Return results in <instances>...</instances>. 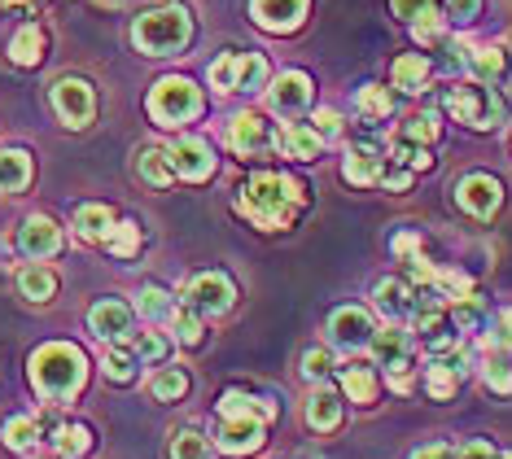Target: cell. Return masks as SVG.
Returning <instances> with one entry per match:
<instances>
[{"mask_svg":"<svg viewBox=\"0 0 512 459\" xmlns=\"http://www.w3.org/2000/svg\"><path fill=\"white\" fill-rule=\"evenodd\" d=\"M302 206V188L298 180H289V175H276V171H259L246 180V193H241V210L263 223V228H285L289 219L298 215Z\"/></svg>","mask_w":512,"mask_h":459,"instance_id":"6da1fadb","label":"cell"},{"mask_svg":"<svg viewBox=\"0 0 512 459\" xmlns=\"http://www.w3.org/2000/svg\"><path fill=\"white\" fill-rule=\"evenodd\" d=\"M31 376H36V390L44 398H57V403H66V398L79 394V385H84V355H79L75 346H44L36 350V359H31Z\"/></svg>","mask_w":512,"mask_h":459,"instance_id":"7a4b0ae2","label":"cell"},{"mask_svg":"<svg viewBox=\"0 0 512 459\" xmlns=\"http://www.w3.org/2000/svg\"><path fill=\"white\" fill-rule=\"evenodd\" d=\"M193 35V22H189V9L184 5H162V9H149V14L136 18L132 27V40L136 49L154 53V57H171L189 44Z\"/></svg>","mask_w":512,"mask_h":459,"instance_id":"3957f363","label":"cell"},{"mask_svg":"<svg viewBox=\"0 0 512 459\" xmlns=\"http://www.w3.org/2000/svg\"><path fill=\"white\" fill-rule=\"evenodd\" d=\"M219 416H224V429H219V446L228 455H250L263 438V420L272 416V407L254 403L246 394H224L219 403Z\"/></svg>","mask_w":512,"mask_h":459,"instance_id":"277c9868","label":"cell"},{"mask_svg":"<svg viewBox=\"0 0 512 459\" xmlns=\"http://www.w3.org/2000/svg\"><path fill=\"white\" fill-rule=\"evenodd\" d=\"M447 110L456 114L460 123H469V127H482V132H491V127L504 123V114H508V105L504 97L491 88V84H464V88H451V97H447Z\"/></svg>","mask_w":512,"mask_h":459,"instance_id":"5b68a950","label":"cell"},{"mask_svg":"<svg viewBox=\"0 0 512 459\" xmlns=\"http://www.w3.org/2000/svg\"><path fill=\"white\" fill-rule=\"evenodd\" d=\"M202 110V97L189 79H162L149 92V114L162 123V127H176V123H189L193 114Z\"/></svg>","mask_w":512,"mask_h":459,"instance_id":"8992f818","label":"cell"},{"mask_svg":"<svg viewBox=\"0 0 512 459\" xmlns=\"http://www.w3.org/2000/svg\"><path fill=\"white\" fill-rule=\"evenodd\" d=\"M211 84L224 92H259L267 84V62L259 53H224L211 66Z\"/></svg>","mask_w":512,"mask_h":459,"instance_id":"52a82bcc","label":"cell"},{"mask_svg":"<svg viewBox=\"0 0 512 459\" xmlns=\"http://www.w3.org/2000/svg\"><path fill=\"white\" fill-rule=\"evenodd\" d=\"M53 105H57V114H62L66 127H88L92 114H97V97H92V88L84 79H57Z\"/></svg>","mask_w":512,"mask_h":459,"instance_id":"ba28073f","label":"cell"},{"mask_svg":"<svg viewBox=\"0 0 512 459\" xmlns=\"http://www.w3.org/2000/svg\"><path fill=\"white\" fill-rule=\"evenodd\" d=\"M228 145H232V153H241V158H259V153L276 145V136H272V127H267V119L241 114V119L228 127Z\"/></svg>","mask_w":512,"mask_h":459,"instance_id":"9c48e42d","label":"cell"},{"mask_svg":"<svg viewBox=\"0 0 512 459\" xmlns=\"http://www.w3.org/2000/svg\"><path fill=\"white\" fill-rule=\"evenodd\" d=\"M18 250L27 254V258H53L57 250H62V232H57L53 219L31 215V219L18 228Z\"/></svg>","mask_w":512,"mask_h":459,"instance_id":"30bf717a","label":"cell"},{"mask_svg":"<svg viewBox=\"0 0 512 459\" xmlns=\"http://www.w3.org/2000/svg\"><path fill=\"white\" fill-rule=\"evenodd\" d=\"M499 197H504V188L491 175H464L460 180V206L477 219H491L499 210Z\"/></svg>","mask_w":512,"mask_h":459,"instance_id":"8fae6325","label":"cell"},{"mask_svg":"<svg viewBox=\"0 0 512 459\" xmlns=\"http://www.w3.org/2000/svg\"><path fill=\"white\" fill-rule=\"evenodd\" d=\"M184 298H189V311H228L237 293H232L228 276H197L189 280Z\"/></svg>","mask_w":512,"mask_h":459,"instance_id":"7c38bea8","label":"cell"},{"mask_svg":"<svg viewBox=\"0 0 512 459\" xmlns=\"http://www.w3.org/2000/svg\"><path fill=\"white\" fill-rule=\"evenodd\" d=\"M329 333H333L337 346L359 350V346H368L372 341V320H368V311H359V306H342V311H333Z\"/></svg>","mask_w":512,"mask_h":459,"instance_id":"4fadbf2b","label":"cell"},{"mask_svg":"<svg viewBox=\"0 0 512 459\" xmlns=\"http://www.w3.org/2000/svg\"><path fill=\"white\" fill-rule=\"evenodd\" d=\"M250 14L267 31H289L307 14V0H250Z\"/></svg>","mask_w":512,"mask_h":459,"instance_id":"5bb4252c","label":"cell"},{"mask_svg":"<svg viewBox=\"0 0 512 459\" xmlns=\"http://www.w3.org/2000/svg\"><path fill=\"white\" fill-rule=\"evenodd\" d=\"M171 162H176V175H184V180H206V175L215 171L211 145H206V140H193V136L171 149Z\"/></svg>","mask_w":512,"mask_h":459,"instance_id":"9a60e30c","label":"cell"},{"mask_svg":"<svg viewBox=\"0 0 512 459\" xmlns=\"http://www.w3.org/2000/svg\"><path fill=\"white\" fill-rule=\"evenodd\" d=\"M127 324H132V311L123 302H97L88 311V328L97 333L101 341H119L127 337Z\"/></svg>","mask_w":512,"mask_h":459,"instance_id":"2e32d148","label":"cell"},{"mask_svg":"<svg viewBox=\"0 0 512 459\" xmlns=\"http://www.w3.org/2000/svg\"><path fill=\"white\" fill-rule=\"evenodd\" d=\"M307 101H311V79H307V75L289 70V75L276 79V88H272V105H276L281 114H298Z\"/></svg>","mask_w":512,"mask_h":459,"instance_id":"e0dca14e","label":"cell"},{"mask_svg":"<svg viewBox=\"0 0 512 459\" xmlns=\"http://www.w3.org/2000/svg\"><path fill=\"white\" fill-rule=\"evenodd\" d=\"M372 359L381 363V368H390V363H399L407 359V333L399 324H390V328H372Z\"/></svg>","mask_w":512,"mask_h":459,"instance_id":"ac0fdd59","label":"cell"},{"mask_svg":"<svg viewBox=\"0 0 512 459\" xmlns=\"http://www.w3.org/2000/svg\"><path fill=\"white\" fill-rule=\"evenodd\" d=\"M75 232H79L84 241H106L110 232H114V210H110V206H97V202H92V206H79V210H75Z\"/></svg>","mask_w":512,"mask_h":459,"instance_id":"d6986e66","label":"cell"},{"mask_svg":"<svg viewBox=\"0 0 512 459\" xmlns=\"http://www.w3.org/2000/svg\"><path fill=\"white\" fill-rule=\"evenodd\" d=\"M136 171H141L145 184L167 188L171 180H176V162H171V149H141V158H136Z\"/></svg>","mask_w":512,"mask_h":459,"instance_id":"ffe728a7","label":"cell"},{"mask_svg":"<svg viewBox=\"0 0 512 459\" xmlns=\"http://www.w3.org/2000/svg\"><path fill=\"white\" fill-rule=\"evenodd\" d=\"M276 145H281L289 158H316L320 145H324V136L316 132V127H302V123H289L281 136H276Z\"/></svg>","mask_w":512,"mask_h":459,"instance_id":"44dd1931","label":"cell"},{"mask_svg":"<svg viewBox=\"0 0 512 459\" xmlns=\"http://www.w3.org/2000/svg\"><path fill=\"white\" fill-rule=\"evenodd\" d=\"M31 180V158L22 149H5L0 153V193H18Z\"/></svg>","mask_w":512,"mask_h":459,"instance_id":"7402d4cb","label":"cell"},{"mask_svg":"<svg viewBox=\"0 0 512 459\" xmlns=\"http://www.w3.org/2000/svg\"><path fill=\"white\" fill-rule=\"evenodd\" d=\"M381 167H386V162L377 158V149L359 145V149H351V158H346V180H351V184H377Z\"/></svg>","mask_w":512,"mask_h":459,"instance_id":"603a6c76","label":"cell"},{"mask_svg":"<svg viewBox=\"0 0 512 459\" xmlns=\"http://www.w3.org/2000/svg\"><path fill=\"white\" fill-rule=\"evenodd\" d=\"M377 306L390 315V320L412 315V285H403V280H381L377 285Z\"/></svg>","mask_w":512,"mask_h":459,"instance_id":"cb8c5ba5","label":"cell"},{"mask_svg":"<svg viewBox=\"0 0 512 459\" xmlns=\"http://www.w3.org/2000/svg\"><path fill=\"white\" fill-rule=\"evenodd\" d=\"M53 289H57V280H53L49 267H22L18 272V293L27 302H49Z\"/></svg>","mask_w":512,"mask_h":459,"instance_id":"d4e9b609","label":"cell"},{"mask_svg":"<svg viewBox=\"0 0 512 459\" xmlns=\"http://www.w3.org/2000/svg\"><path fill=\"white\" fill-rule=\"evenodd\" d=\"M9 53H14V62H18V66H36V62H40V53H44V31L36 27V22H27V27L14 35Z\"/></svg>","mask_w":512,"mask_h":459,"instance_id":"484cf974","label":"cell"},{"mask_svg":"<svg viewBox=\"0 0 512 459\" xmlns=\"http://www.w3.org/2000/svg\"><path fill=\"white\" fill-rule=\"evenodd\" d=\"M429 79V62L425 57H416V53H407L394 62V84L407 88V92H421V84Z\"/></svg>","mask_w":512,"mask_h":459,"instance_id":"4316f807","label":"cell"},{"mask_svg":"<svg viewBox=\"0 0 512 459\" xmlns=\"http://www.w3.org/2000/svg\"><path fill=\"white\" fill-rule=\"evenodd\" d=\"M53 446H57V455L75 459V455H84L88 446H92V433L84 425H57L53 429Z\"/></svg>","mask_w":512,"mask_h":459,"instance_id":"83f0119b","label":"cell"},{"mask_svg":"<svg viewBox=\"0 0 512 459\" xmlns=\"http://www.w3.org/2000/svg\"><path fill=\"white\" fill-rule=\"evenodd\" d=\"M44 438L40 433V420H31V416H14L5 425V446H14V451H31Z\"/></svg>","mask_w":512,"mask_h":459,"instance_id":"f1b7e54d","label":"cell"},{"mask_svg":"<svg viewBox=\"0 0 512 459\" xmlns=\"http://www.w3.org/2000/svg\"><path fill=\"white\" fill-rule=\"evenodd\" d=\"M307 420H311V425H316V429H333L337 420H342V407H337V394L320 390V394L307 403Z\"/></svg>","mask_w":512,"mask_h":459,"instance_id":"f546056e","label":"cell"},{"mask_svg":"<svg viewBox=\"0 0 512 459\" xmlns=\"http://www.w3.org/2000/svg\"><path fill=\"white\" fill-rule=\"evenodd\" d=\"M149 390H154L158 403H176V398L189 390V376H184L180 368H167V372L154 376V385H149Z\"/></svg>","mask_w":512,"mask_h":459,"instance_id":"4dcf8cb0","label":"cell"},{"mask_svg":"<svg viewBox=\"0 0 512 459\" xmlns=\"http://www.w3.org/2000/svg\"><path fill=\"white\" fill-rule=\"evenodd\" d=\"M469 70L482 79V84H495V79L504 75V53H499V49H477L469 57Z\"/></svg>","mask_w":512,"mask_h":459,"instance_id":"1f68e13d","label":"cell"},{"mask_svg":"<svg viewBox=\"0 0 512 459\" xmlns=\"http://www.w3.org/2000/svg\"><path fill=\"white\" fill-rule=\"evenodd\" d=\"M106 245H110V254L132 258L136 250H141V228H136V223H114V232L106 237Z\"/></svg>","mask_w":512,"mask_h":459,"instance_id":"d6a6232c","label":"cell"},{"mask_svg":"<svg viewBox=\"0 0 512 459\" xmlns=\"http://www.w3.org/2000/svg\"><path fill=\"white\" fill-rule=\"evenodd\" d=\"M141 315L145 320H171V315H176V306H171V298L162 289H141Z\"/></svg>","mask_w":512,"mask_h":459,"instance_id":"836d02e7","label":"cell"},{"mask_svg":"<svg viewBox=\"0 0 512 459\" xmlns=\"http://www.w3.org/2000/svg\"><path fill=\"white\" fill-rule=\"evenodd\" d=\"M394 162H399V167L425 171L434 158H429V149H425V145H416V140H403V136H399V140H394Z\"/></svg>","mask_w":512,"mask_h":459,"instance_id":"e575fe53","label":"cell"},{"mask_svg":"<svg viewBox=\"0 0 512 459\" xmlns=\"http://www.w3.org/2000/svg\"><path fill=\"white\" fill-rule=\"evenodd\" d=\"M342 385L351 394V403H372V368H346Z\"/></svg>","mask_w":512,"mask_h":459,"instance_id":"d590c367","label":"cell"},{"mask_svg":"<svg viewBox=\"0 0 512 459\" xmlns=\"http://www.w3.org/2000/svg\"><path fill=\"white\" fill-rule=\"evenodd\" d=\"M486 385H491L495 394H512V363L504 355L486 359Z\"/></svg>","mask_w":512,"mask_h":459,"instance_id":"8d00e7d4","label":"cell"},{"mask_svg":"<svg viewBox=\"0 0 512 459\" xmlns=\"http://www.w3.org/2000/svg\"><path fill=\"white\" fill-rule=\"evenodd\" d=\"M167 337H162V333H136V341H132V355L136 359H167Z\"/></svg>","mask_w":512,"mask_h":459,"instance_id":"74e56055","label":"cell"},{"mask_svg":"<svg viewBox=\"0 0 512 459\" xmlns=\"http://www.w3.org/2000/svg\"><path fill=\"white\" fill-rule=\"evenodd\" d=\"M390 92L386 88H377V84H368L364 92H359V110H364V114H372V119H386V114H390Z\"/></svg>","mask_w":512,"mask_h":459,"instance_id":"f35d334b","label":"cell"},{"mask_svg":"<svg viewBox=\"0 0 512 459\" xmlns=\"http://www.w3.org/2000/svg\"><path fill=\"white\" fill-rule=\"evenodd\" d=\"M106 376H110V381H132V376H136V355H132V350H110V355H106Z\"/></svg>","mask_w":512,"mask_h":459,"instance_id":"ab89813d","label":"cell"},{"mask_svg":"<svg viewBox=\"0 0 512 459\" xmlns=\"http://www.w3.org/2000/svg\"><path fill=\"white\" fill-rule=\"evenodd\" d=\"M403 140H416V145H434V140H438V119H434V114H416V119L403 127Z\"/></svg>","mask_w":512,"mask_h":459,"instance_id":"60d3db41","label":"cell"},{"mask_svg":"<svg viewBox=\"0 0 512 459\" xmlns=\"http://www.w3.org/2000/svg\"><path fill=\"white\" fill-rule=\"evenodd\" d=\"M171 333H176L184 346H197V341H202V324H197V311H176V315H171Z\"/></svg>","mask_w":512,"mask_h":459,"instance_id":"b9f144b4","label":"cell"},{"mask_svg":"<svg viewBox=\"0 0 512 459\" xmlns=\"http://www.w3.org/2000/svg\"><path fill=\"white\" fill-rule=\"evenodd\" d=\"M425 385H429V394H434V398H451V394H456V372H451L447 363H434Z\"/></svg>","mask_w":512,"mask_h":459,"instance_id":"7bdbcfd3","label":"cell"},{"mask_svg":"<svg viewBox=\"0 0 512 459\" xmlns=\"http://www.w3.org/2000/svg\"><path fill=\"white\" fill-rule=\"evenodd\" d=\"M329 372H333L329 350H307V355H302V376H307V381H324Z\"/></svg>","mask_w":512,"mask_h":459,"instance_id":"ee69618b","label":"cell"},{"mask_svg":"<svg viewBox=\"0 0 512 459\" xmlns=\"http://www.w3.org/2000/svg\"><path fill=\"white\" fill-rule=\"evenodd\" d=\"M176 459H206V442L197 433H176Z\"/></svg>","mask_w":512,"mask_h":459,"instance_id":"f6af8a7d","label":"cell"},{"mask_svg":"<svg viewBox=\"0 0 512 459\" xmlns=\"http://www.w3.org/2000/svg\"><path fill=\"white\" fill-rule=\"evenodd\" d=\"M477 315H482V302H477L473 293H464V298L456 302V324L469 328V324H477Z\"/></svg>","mask_w":512,"mask_h":459,"instance_id":"bcb514c9","label":"cell"},{"mask_svg":"<svg viewBox=\"0 0 512 459\" xmlns=\"http://www.w3.org/2000/svg\"><path fill=\"white\" fill-rule=\"evenodd\" d=\"M447 9H451V18L456 22H473L477 9H482V0H447Z\"/></svg>","mask_w":512,"mask_h":459,"instance_id":"7dc6e473","label":"cell"},{"mask_svg":"<svg viewBox=\"0 0 512 459\" xmlns=\"http://www.w3.org/2000/svg\"><path fill=\"white\" fill-rule=\"evenodd\" d=\"M390 385H394V390H399V394L412 390V372H407V359L390 363Z\"/></svg>","mask_w":512,"mask_h":459,"instance_id":"c3c4849f","label":"cell"},{"mask_svg":"<svg viewBox=\"0 0 512 459\" xmlns=\"http://www.w3.org/2000/svg\"><path fill=\"white\" fill-rule=\"evenodd\" d=\"M316 132H320V136H337V132H342V114L320 110V114H316Z\"/></svg>","mask_w":512,"mask_h":459,"instance_id":"681fc988","label":"cell"},{"mask_svg":"<svg viewBox=\"0 0 512 459\" xmlns=\"http://www.w3.org/2000/svg\"><path fill=\"white\" fill-rule=\"evenodd\" d=\"M460 459H499V455L491 451V442H469V446L460 451Z\"/></svg>","mask_w":512,"mask_h":459,"instance_id":"f907efd6","label":"cell"},{"mask_svg":"<svg viewBox=\"0 0 512 459\" xmlns=\"http://www.w3.org/2000/svg\"><path fill=\"white\" fill-rule=\"evenodd\" d=\"M412 459H451L447 446H425V451H416Z\"/></svg>","mask_w":512,"mask_h":459,"instance_id":"816d5d0a","label":"cell"},{"mask_svg":"<svg viewBox=\"0 0 512 459\" xmlns=\"http://www.w3.org/2000/svg\"><path fill=\"white\" fill-rule=\"evenodd\" d=\"M40 0H0V9H36Z\"/></svg>","mask_w":512,"mask_h":459,"instance_id":"f5cc1de1","label":"cell"},{"mask_svg":"<svg viewBox=\"0 0 512 459\" xmlns=\"http://www.w3.org/2000/svg\"><path fill=\"white\" fill-rule=\"evenodd\" d=\"M504 324H508V328H512V311H508V315H504Z\"/></svg>","mask_w":512,"mask_h":459,"instance_id":"db71d44e","label":"cell"},{"mask_svg":"<svg viewBox=\"0 0 512 459\" xmlns=\"http://www.w3.org/2000/svg\"><path fill=\"white\" fill-rule=\"evenodd\" d=\"M499 459H512V451H508V455H499Z\"/></svg>","mask_w":512,"mask_h":459,"instance_id":"11a10c76","label":"cell"}]
</instances>
